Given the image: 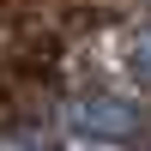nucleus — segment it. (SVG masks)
<instances>
[{"instance_id": "obj_3", "label": "nucleus", "mask_w": 151, "mask_h": 151, "mask_svg": "<svg viewBox=\"0 0 151 151\" xmlns=\"http://www.w3.org/2000/svg\"><path fill=\"white\" fill-rule=\"evenodd\" d=\"M0 151H48L42 139H0Z\"/></svg>"}, {"instance_id": "obj_1", "label": "nucleus", "mask_w": 151, "mask_h": 151, "mask_svg": "<svg viewBox=\"0 0 151 151\" xmlns=\"http://www.w3.org/2000/svg\"><path fill=\"white\" fill-rule=\"evenodd\" d=\"M67 127L79 133V139H91V145H121V139H133V133L145 127V115L133 103H121V97L91 91V97H73L67 103Z\"/></svg>"}, {"instance_id": "obj_2", "label": "nucleus", "mask_w": 151, "mask_h": 151, "mask_svg": "<svg viewBox=\"0 0 151 151\" xmlns=\"http://www.w3.org/2000/svg\"><path fill=\"white\" fill-rule=\"evenodd\" d=\"M127 73L151 85V24H139V30H127Z\"/></svg>"}]
</instances>
